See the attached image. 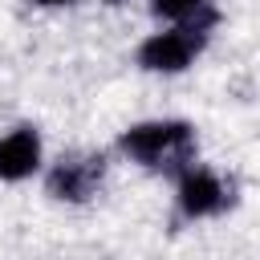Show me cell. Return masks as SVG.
<instances>
[{"instance_id":"cell-1","label":"cell","mask_w":260,"mask_h":260,"mask_svg":"<svg viewBox=\"0 0 260 260\" xmlns=\"http://www.w3.org/2000/svg\"><path fill=\"white\" fill-rule=\"evenodd\" d=\"M118 150L146 167V171H167V175H183L195 162V130L191 122L179 118H154V122H134L130 130H122Z\"/></svg>"},{"instance_id":"cell-2","label":"cell","mask_w":260,"mask_h":260,"mask_svg":"<svg viewBox=\"0 0 260 260\" xmlns=\"http://www.w3.org/2000/svg\"><path fill=\"white\" fill-rule=\"evenodd\" d=\"M207 45V32L203 28H158L150 32L142 45H138V65L150 69V73H183Z\"/></svg>"},{"instance_id":"cell-3","label":"cell","mask_w":260,"mask_h":260,"mask_svg":"<svg viewBox=\"0 0 260 260\" xmlns=\"http://www.w3.org/2000/svg\"><path fill=\"white\" fill-rule=\"evenodd\" d=\"M102 154H73V158H61L53 171H49V195L53 199H65V203H85L98 187H102Z\"/></svg>"},{"instance_id":"cell-4","label":"cell","mask_w":260,"mask_h":260,"mask_svg":"<svg viewBox=\"0 0 260 260\" xmlns=\"http://www.w3.org/2000/svg\"><path fill=\"white\" fill-rule=\"evenodd\" d=\"M228 207V187L215 171L207 167H187L179 175V211L187 219H207V215H219Z\"/></svg>"},{"instance_id":"cell-5","label":"cell","mask_w":260,"mask_h":260,"mask_svg":"<svg viewBox=\"0 0 260 260\" xmlns=\"http://www.w3.org/2000/svg\"><path fill=\"white\" fill-rule=\"evenodd\" d=\"M41 171V134L32 126H16L0 138V179L20 183Z\"/></svg>"},{"instance_id":"cell-6","label":"cell","mask_w":260,"mask_h":260,"mask_svg":"<svg viewBox=\"0 0 260 260\" xmlns=\"http://www.w3.org/2000/svg\"><path fill=\"white\" fill-rule=\"evenodd\" d=\"M150 12L175 28H203L211 32L215 24V4L211 0H150Z\"/></svg>"},{"instance_id":"cell-7","label":"cell","mask_w":260,"mask_h":260,"mask_svg":"<svg viewBox=\"0 0 260 260\" xmlns=\"http://www.w3.org/2000/svg\"><path fill=\"white\" fill-rule=\"evenodd\" d=\"M32 4H41V8H61V4H73V0H32Z\"/></svg>"}]
</instances>
